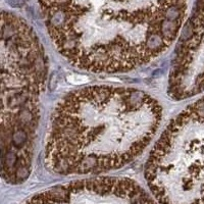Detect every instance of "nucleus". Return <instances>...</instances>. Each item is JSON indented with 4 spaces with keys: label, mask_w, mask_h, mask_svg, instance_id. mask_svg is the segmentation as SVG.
I'll return each mask as SVG.
<instances>
[{
    "label": "nucleus",
    "mask_w": 204,
    "mask_h": 204,
    "mask_svg": "<svg viewBox=\"0 0 204 204\" xmlns=\"http://www.w3.org/2000/svg\"><path fill=\"white\" fill-rule=\"evenodd\" d=\"M53 45L72 65L119 74L160 56L178 37L186 0H38Z\"/></svg>",
    "instance_id": "1"
},
{
    "label": "nucleus",
    "mask_w": 204,
    "mask_h": 204,
    "mask_svg": "<svg viewBox=\"0 0 204 204\" xmlns=\"http://www.w3.org/2000/svg\"><path fill=\"white\" fill-rule=\"evenodd\" d=\"M162 108L142 90L89 86L56 105L45 143V164L61 176L119 170L149 146L160 127Z\"/></svg>",
    "instance_id": "2"
},
{
    "label": "nucleus",
    "mask_w": 204,
    "mask_h": 204,
    "mask_svg": "<svg viewBox=\"0 0 204 204\" xmlns=\"http://www.w3.org/2000/svg\"><path fill=\"white\" fill-rule=\"evenodd\" d=\"M2 177L25 182L31 173L47 62L38 37L23 18L1 14Z\"/></svg>",
    "instance_id": "3"
}]
</instances>
